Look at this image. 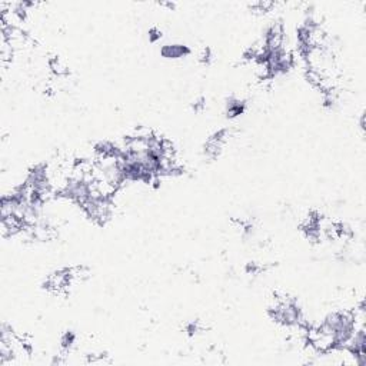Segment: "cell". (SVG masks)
Masks as SVG:
<instances>
[{
  "label": "cell",
  "instance_id": "cell-1",
  "mask_svg": "<svg viewBox=\"0 0 366 366\" xmlns=\"http://www.w3.org/2000/svg\"><path fill=\"white\" fill-rule=\"evenodd\" d=\"M161 53L163 57H168V59H181V57L190 54V49L183 44H166L163 46Z\"/></svg>",
  "mask_w": 366,
  "mask_h": 366
},
{
  "label": "cell",
  "instance_id": "cell-2",
  "mask_svg": "<svg viewBox=\"0 0 366 366\" xmlns=\"http://www.w3.org/2000/svg\"><path fill=\"white\" fill-rule=\"evenodd\" d=\"M245 106L246 103L237 97H230L226 103V115L227 118H236L239 115H242L245 112Z\"/></svg>",
  "mask_w": 366,
  "mask_h": 366
},
{
  "label": "cell",
  "instance_id": "cell-3",
  "mask_svg": "<svg viewBox=\"0 0 366 366\" xmlns=\"http://www.w3.org/2000/svg\"><path fill=\"white\" fill-rule=\"evenodd\" d=\"M162 37V33L159 29H156V27H153L149 30V40L151 42H158L159 39Z\"/></svg>",
  "mask_w": 366,
  "mask_h": 366
}]
</instances>
